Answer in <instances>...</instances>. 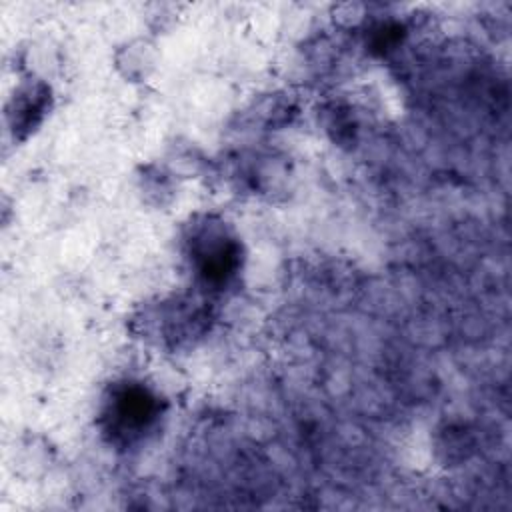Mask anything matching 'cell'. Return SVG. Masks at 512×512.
Segmentation results:
<instances>
[{
	"instance_id": "cell-1",
	"label": "cell",
	"mask_w": 512,
	"mask_h": 512,
	"mask_svg": "<svg viewBox=\"0 0 512 512\" xmlns=\"http://www.w3.org/2000/svg\"><path fill=\"white\" fill-rule=\"evenodd\" d=\"M186 248L188 258L206 288L228 286L242 268L240 240L222 220L204 216L194 222L186 236Z\"/></svg>"
},
{
	"instance_id": "cell-2",
	"label": "cell",
	"mask_w": 512,
	"mask_h": 512,
	"mask_svg": "<svg viewBox=\"0 0 512 512\" xmlns=\"http://www.w3.org/2000/svg\"><path fill=\"white\" fill-rule=\"evenodd\" d=\"M162 414L160 398L140 382L114 384L104 400L102 428L120 446L140 442Z\"/></svg>"
},
{
	"instance_id": "cell-3",
	"label": "cell",
	"mask_w": 512,
	"mask_h": 512,
	"mask_svg": "<svg viewBox=\"0 0 512 512\" xmlns=\"http://www.w3.org/2000/svg\"><path fill=\"white\" fill-rule=\"evenodd\" d=\"M194 302H166L154 310L150 330L158 334L164 344H180L204 330L206 312Z\"/></svg>"
},
{
	"instance_id": "cell-4",
	"label": "cell",
	"mask_w": 512,
	"mask_h": 512,
	"mask_svg": "<svg viewBox=\"0 0 512 512\" xmlns=\"http://www.w3.org/2000/svg\"><path fill=\"white\" fill-rule=\"evenodd\" d=\"M50 108V88L44 82H30L16 90L8 106V122L14 138H26L44 120Z\"/></svg>"
}]
</instances>
